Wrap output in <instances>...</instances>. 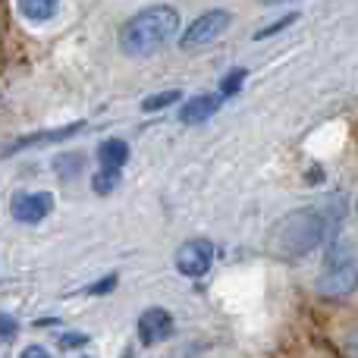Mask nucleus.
<instances>
[{"label": "nucleus", "mask_w": 358, "mask_h": 358, "mask_svg": "<svg viewBox=\"0 0 358 358\" xmlns=\"http://www.w3.org/2000/svg\"><path fill=\"white\" fill-rule=\"evenodd\" d=\"M179 31V13L173 6H148V10L136 13L129 22L120 29V50L126 57H151L173 41Z\"/></svg>", "instance_id": "obj_1"}, {"label": "nucleus", "mask_w": 358, "mask_h": 358, "mask_svg": "<svg viewBox=\"0 0 358 358\" xmlns=\"http://www.w3.org/2000/svg\"><path fill=\"white\" fill-rule=\"evenodd\" d=\"M324 233H327V220L317 210H296V214H286L271 229V248L283 258H299L315 245H321Z\"/></svg>", "instance_id": "obj_2"}, {"label": "nucleus", "mask_w": 358, "mask_h": 358, "mask_svg": "<svg viewBox=\"0 0 358 358\" xmlns=\"http://www.w3.org/2000/svg\"><path fill=\"white\" fill-rule=\"evenodd\" d=\"M321 292L324 296H334V299H343V296H352L358 289V258L349 245H340L330 252L327 264H324V273H321Z\"/></svg>", "instance_id": "obj_3"}, {"label": "nucleus", "mask_w": 358, "mask_h": 358, "mask_svg": "<svg viewBox=\"0 0 358 358\" xmlns=\"http://www.w3.org/2000/svg\"><path fill=\"white\" fill-rule=\"evenodd\" d=\"M229 22H233L229 10H208V13H201V16L192 19L189 29L182 31L179 48H182V50H198V48H204V44L217 41V38L229 29Z\"/></svg>", "instance_id": "obj_4"}, {"label": "nucleus", "mask_w": 358, "mask_h": 358, "mask_svg": "<svg viewBox=\"0 0 358 358\" xmlns=\"http://www.w3.org/2000/svg\"><path fill=\"white\" fill-rule=\"evenodd\" d=\"M210 261H214V245L210 242H204V239H189V242H182V245L176 248V255H173V264H176V271L182 273V277H204L208 273V267H210Z\"/></svg>", "instance_id": "obj_5"}, {"label": "nucleus", "mask_w": 358, "mask_h": 358, "mask_svg": "<svg viewBox=\"0 0 358 358\" xmlns=\"http://www.w3.org/2000/svg\"><path fill=\"white\" fill-rule=\"evenodd\" d=\"M82 129H85V123H69V126H57V129L31 132V136H22V138H16V142L0 145V157L19 155V151H29V148H44V145H54V142H66V138H73L76 132H82Z\"/></svg>", "instance_id": "obj_6"}, {"label": "nucleus", "mask_w": 358, "mask_h": 358, "mask_svg": "<svg viewBox=\"0 0 358 358\" xmlns=\"http://www.w3.org/2000/svg\"><path fill=\"white\" fill-rule=\"evenodd\" d=\"M54 201H50L48 192H16L10 198V214L19 223H41L50 214Z\"/></svg>", "instance_id": "obj_7"}, {"label": "nucleus", "mask_w": 358, "mask_h": 358, "mask_svg": "<svg viewBox=\"0 0 358 358\" xmlns=\"http://www.w3.org/2000/svg\"><path fill=\"white\" fill-rule=\"evenodd\" d=\"M136 330H138L142 346H157V343H164L173 334V315L167 308H148V311H142Z\"/></svg>", "instance_id": "obj_8"}, {"label": "nucleus", "mask_w": 358, "mask_h": 358, "mask_svg": "<svg viewBox=\"0 0 358 358\" xmlns=\"http://www.w3.org/2000/svg\"><path fill=\"white\" fill-rule=\"evenodd\" d=\"M217 107H220V98H214V94H195V98H189L182 104L179 120H182L185 126H198V123H204V120L214 117Z\"/></svg>", "instance_id": "obj_9"}, {"label": "nucleus", "mask_w": 358, "mask_h": 358, "mask_svg": "<svg viewBox=\"0 0 358 358\" xmlns=\"http://www.w3.org/2000/svg\"><path fill=\"white\" fill-rule=\"evenodd\" d=\"M129 161V145L123 138H107V142L98 145V164L101 170H120Z\"/></svg>", "instance_id": "obj_10"}, {"label": "nucleus", "mask_w": 358, "mask_h": 358, "mask_svg": "<svg viewBox=\"0 0 358 358\" xmlns=\"http://www.w3.org/2000/svg\"><path fill=\"white\" fill-rule=\"evenodd\" d=\"M16 6L29 22H48V19L57 13L60 0H16Z\"/></svg>", "instance_id": "obj_11"}, {"label": "nucleus", "mask_w": 358, "mask_h": 358, "mask_svg": "<svg viewBox=\"0 0 358 358\" xmlns=\"http://www.w3.org/2000/svg\"><path fill=\"white\" fill-rule=\"evenodd\" d=\"M120 182V170H98V173L92 176V185L98 195H107V192H113V185Z\"/></svg>", "instance_id": "obj_12"}, {"label": "nucleus", "mask_w": 358, "mask_h": 358, "mask_svg": "<svg viewBox=\"0 0 358 358\" xmlns=\"http://www.w3.org/2000/svg\"><path fill=\"white\" fill-rule=\"evenodd\" d=\"M242 82H245V69H233V73L220 82V98H233V94L242 88Z\"/></svg>", "instance_id": "obj_13"}, {"label": "nucleus", "mask_w": 358, "mask_h": 358, "mask_svg": "<svg viewBox=\"0 0 358 358\" xmlns=\"http://www.w3.org/2000/svg\"><path fill=\"white\" fill-rule=\"evenodd\" d=\"M299 19V13H289V16H283V19H277V22H271V25H264V29H258L255 31V41H264V38H271V35H277V31H283L286 25H292Z\"/></svg>", "instance_id": "obj_14"}, {"label": "nucleus", "mask_w": 358, "mask_h": 358, "mask_svg": "<svg viewBox=\"0 0 358 358\" xmlns=\"http://www.w3.org/2000/svg\"><path fill=\"white\" fill-rule=\"evenodd\" d=\"M176 101H179V92H176V88H173V92H164V94H155V98H145V110H161V107H170V104H176Z\"/></svg>", "instance_id": "obj_15"}, {"label": "nucleus", "mask_w": 358, "mask_h": 358, "mask_svg": "<svg viewBox=\"0 0 358 358\" xmlns=\"http://www.w3.org/2000/svg\"><path fill=\"white\" fill-rule=\"evenodd\" d=\"M113 286H117V277L110 273V277H104V280H98V283H92L85 292H88V296H104V292H110Z\"/></svg>", "instance_id": "obj_16"}, {"label": "nucleus", "mask_w": 358, "mask_h": 358, "mask_svg": "<svg viewBox=\"0 0 358 358\" xmlns=\"http://www.w3.org/2000/svg\"><path fill=\"white\" fill-rule=\"evenodd\" d=\"M85 343H88V336H82V334H63L60 336L63 349H79V346H85Z\"/></svg>", "instance_id": "obj_17"}, {"label": "nucleus", "mask_w": 358, "mask_h": 358, "mask_svg": "<svg viewBox=\"0 0 358 358\" xmlns=\"http://www.w3.org/2000/svg\"><path fill=\"white\" fill-rule=\"evenodd\" d=\"M19 358H50V352L44 346H25L22 352H19Z\"/></svg>", "instance_id": "obj_18"}, {"label": "nucleus", "mask_w": 358, "mask_h": 358, "mask_svg": "<svg viewBox=\"0 0 358 358\" xmlns=\"http://www.w3.org/2000/svg\"><path fill=\"white\" fill-rule=\"evenodd\" d=\"M13 334H16V321L0 311V336H13Z\"/></svg>", "instance_id": "obj_19"}, {"label": "nucleus", "mask_w": 358, "mask_h": 358, "mask_svg": "<svg viewBox=\"0 0 358 358\" xmlns=\"http://www.w3.org/2000/svg\"><path fill=\"white\" fill-rule=\"evenodd\" d=\"M261 3H267V6H273V3H286V0H261Z\"/></svg>", "instance_id": "obj_20"}]
</instances>
